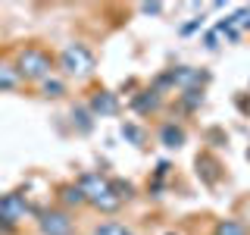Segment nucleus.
Listing matches in <instances>:
<instances>
[{
  "instance_id": "6e6552de",
  "label": "nucleus",
  "mask_w": 250,
  "mask_h": 235,
  "mask_svg": "<svg viewBox=\"0 0 250 235\" xmlns=\"http://www.w3.org/2000/svg\"><path fill=\"white\" fill-rule=\"evenodd\" d=\"M160 104H163V94L156 91V88H147V91H141V94H135V97H131V110H135V113H141V116L156 113V110H160Z\"/></svg>"
},
{
  "instance_id": "39448f33",
  "label": "nucleus",
  "mask_w": 250,
  "mask_h": 235,
  "mask_svg": "<svg viewBox=\"0 0 250 235\" xmlns=\"http://www.w3.org/2000/svg\"><path fill=\"white\" fill-rule=\"evenodd\" d=\"M28 213H31V207H28L25 194H19V191L0 194V219H3L6 226H13V229H16V226H19Z\"/></svg>"
},
{
  "instance_id": "9b49d317",
  "label": "nucleus",
  "mask_w": 250,
  "mask_h": 235,
  "mask_svg": "<svg viewBox=\"0 0 250 235\" xmlns=\"http://www.w3.org/2000/svg\"><path fill=\"white\" fill-rule=\"evenodd\" d=\"M19 72H16V66L13 63H3L0 60V91H16L19 88Z\"/></svg>"
},
{
  "instance_id": "0eeeda50",
  "label": "nucleus",
  "mask_w": 250,
  "mask_h": 235,
  "mask_svg": "<svg viewBox=\"0 0 250 235\" xmlns=\"http://www.w3.org/2000/svg\"><path fill=\"white\" fill-rule=\"evenodd\" d=\"M88 110H91V116H116V113H119V97H116L113 91L100 88V91L91 94Z\"/></svg>"
},
{
  "instance_id": "1a4fd4ad",
  "label": "nucleus",
  "mask_w": 250,
  "mask_h": 235,
  "mask_svg": "<svg viewBox=\"0 0 250 235\" xmlns=\"http://www.w3.org/2000/svg\"><path fill=\"white\" fill-rule=\"evenodd\" d=\"M188 141V135H185V129L178 122H163L160 125V144L163 147H169V151H178Z\"/></svg>"
},
{
  "instance_id": "f03ea898",
  "label": "nucleus",
  "mask_w": 250,
  "mask_h": 235,
  "mask_svg": "<svg viewBox=\"0 0 250 235\" xmlns=\"http://www.w3.org/2000/svg\"><path fill=\"white\" fill-rule=\"evenodd\" d=\"M13 66H16V72H19V78L41 85L44 78L53 75V66H57V63H53V57L44 50V47L31 44V47H22V50H19V57H16Z\"/></svg>"
},
{
  "instance_id": "4468645a",
  "label": "nucleus",
  "mask_w": 250,
  "mask_h": 235,
  "mask_svg": "<svg viewBox=\"0 0 250 235\" xmlns=\"http://www.w3.org/2000/svg\"><path fill=\"white\" fill-rule=\"evenodd\" d=\"M72 125L78 132H82V135H88V132L94 129V116H91V110L88 107H75L72 110Z\"/></svg>"
},
{
  "instance_id": "7ed1b4c3",
  "label": "nucleus",
  "mask_w": 250,
  "mask_h": 235,
  "mask_svg": "<svg viewBox=\"0 0 250 235\" xmlns=\"http://www.w3.org/2000/svg\"><path fill=\"white\" fill-rule=\"evenodd\" d=\"M57 63H60L62 75H69V78H91L94 69H97V57H94V50L88 44H82V41L62 47Z\"/></svg>"
},
{
  "instance_id": "f257e3e1",
  "label": "nucleus",
  "mask_w": 250,
  "mask_h": 235,
  "mask_svg": "<svg viewBox=\"0 0 250 235\" xmlns=\"http://www.w3.org/2000/svg\"><path fill=\"white\" fill-rule=\"evenodd\" d=\"M75 185L82 188L84 201H88L94 210H100V213H116V210L122 207V198L113 191L109 176H100V172H82Z\"/></svg>"
},
{
  "instance_id": "f8f14e48",
  "label": "nucleus",
  "mask_w": 250,
  "mask_h": 235,
  "mask_svg": "<svg viewBox=\"0 0 250 235\" xmlns=\"http://www.w3.org/2000/svg\"><path fill=\"white\" fill-rule=\"evenodd\" d=\"M60 201L66 204V207H84V194H82V188H78L75 182H69V185H62L60 188Z\"/></svg>"
},
{
  "instance_id": "6ab92c4d",
  "label": "nucleus",
  "mask_w": 250,
  "mask_h": 235,
  "mask_svg": "<svg viewBox=\"0 0 250 235\" xmlns=\"http://www.w3.org/2000/svg\"><path fill=\"white\" fill-rule=\"evenodd\" d=\"M141 13H144V16H160L163 3H141Z\"/></svg>"
},
{
  "instance_id": "9d476101",
  "label": "nucleus",
  "mask_w": 250,
  "mask_h": 235,
  "mask_svg": "<svg viewBox=\"0 0 250 235\" xmlns=\"http://www.w3.org/2000/svg\"><path fill=\"white\" fill-rule=\"evenodd\" d=\"M88 235H135V229L119 223V219H104V223H97Z\"/></svg>"
},
{
  "instance_id": "423d86ee",
  "label": "nucleus",
  "mask_w": 250,
  "mask_h": 235,
  "mask_svg": "<svg viewBox=\"0 0 250 235\" xmlns=\"http://www.w3.org/2000/svg\"><path fill=\"white\" fill-rule=\"evenodd\" d=\"M169 78L175 88L182 91H200L203 85L209 82L207 72H200V69H191V66H178V69H169Z\"/></svg>"
},
{
  "instance_id": "aec40b11",
  "label": "nucleus",
  "mask_w": 250,
  "mask_h": 235,
  "mask_svg": "<svg viewBox=\"0 0 250 235\" xmlns=\"http://www.w3.org/2000/svg\"><path fill=\"white\" fill-rule=\"evenodd\" d=\"M200 28V19H194V22H188V25H182V35H191V31H197Z\"/></svg>"
},
{
  "instance_id": "a211bd4d",
  "label": "nucleus",
  "mask_w": 250,
  "mask_h": 235,
  "mask_svg": "<svg viewBox=\"0 0 250 235\" xmlns=\"http://www.w3.org/2000/svg\"><path fill=\"white\" fill-rule=\"evenodd\" d=\"M200 104H203V91H182V107L197 110Z\"/></svg>"
},
{
  "instance_id": "f3484780",
  "label": "nucleus",
  "mask_w": 250,
  "mask_h": 235,
  "mask_svg": "<svg viewBox=\"0 0 250 235\" xmlns=\"http://www.w3.org/2000/svg\"><path fill=\"white\" fill-rule=\"evenodd\" d=\"M229 25L238 31V35H241V31H247L250 28V6H241L238 13H231L229 16Z\"/></svg>"
},
{
  "instance_id": "dca6fc26",
  "label": "nucleus",
  "mask_w": 250,
  "mask_h": 235,
  "mask_svg": "<svg viewBox=\"0 0 250 235\" xmlns=\"http://www.w3.org/2000/svg\"><path fill=\"white\" fill-rule=\"evenodd\" d=\"M119 132H122V138L128 141V144H135V147H141V144L147 141L144 129H141V125H135V122H122V125H119Z\"/></svg>"
},
{
  "instance_id": "ddd939ff",
  "label": "nucleus",
  "mask_w": 250,
  "mask_h": 235,
  "mask_svg": "<svg viewBox=\"0 0 250 235\" xmlns=\"http://www.w3.org/2000/svg\"><path fill=\"white\" fill-rule=\"evenodd\" d=\"M213 235H250V229L241 219H219L213 226Z\"/></svg>"
},
{
  "instance_id": "2eb2a0df",
  "label": "nucleus",
  "mask_w": 250,
  "mask_h": 235,
  "mask_svg": "<svg viewBox=\"0 0 250 235\" xmlns=\"http://www.w3.org/2000/svg\"><path fill=\"white\" fill-rule=\"evenodd\" d=\"M41 94H44V97H53V100H57V97H62V94H66V82H62L60 75L44 78V82H41Z\"/></svg>"
},
{
  "instance_id": "20e7f679",
  "label": "nucleus",
  "mask_w": 250,
  "mask_h": 235,
  "mask_svg": "<svg viewBox=\"0 0 250 235\" xmlns=\"http://www.w3.org/2000/svg\"><path fill=\"white\" fill-rule=\"evenodd\" d=\"M38 232L41 235H75V219L69 210H41L38 213Z\"/></svg>"
}]
</instances>
